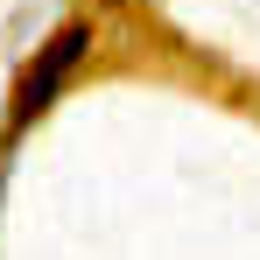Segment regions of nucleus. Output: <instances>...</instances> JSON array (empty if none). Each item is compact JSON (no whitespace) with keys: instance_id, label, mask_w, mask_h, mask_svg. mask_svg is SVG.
<instances>
[{"instance_id":"obj_1","label":"nucleus","mask_w":260,"mask_h":260,"mask_svg":"<svg viewBox=\"0 0 260 260\" xmlns=\"http://www.w3.org/2000/svg\"><path fill=\"white\" fill-rule=\"evenodd\" d=\"M91 49V21H63L56 36H49L28 63H21V78H14V106H7V120L14 127H28L36 113H49L56 99H63V85L78 78V63H85Z\"/></svg>"}]
</instances>
